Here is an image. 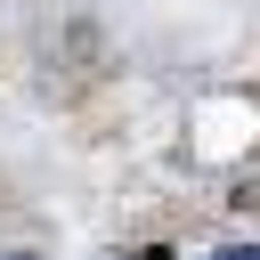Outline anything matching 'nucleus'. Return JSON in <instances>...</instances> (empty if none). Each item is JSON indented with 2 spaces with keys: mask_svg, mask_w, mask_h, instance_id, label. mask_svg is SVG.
Returning a JSON list of instances; mask_svg holds the SVG:
<instances>
[{
  "mask_svg": "<svg viewBox=\"0 0 260 260\" xmlns=\"http://www.w3.org/2000/svg\"><path fill=\"white\" fill-rule=\"evenodd\" d=\"M211 260H260V244H228V252H211Z\"/></svg>",
  "mask_w": 260,
  "mask_h": 260,
  "instance_id": "f257e3e1",
  "label": "nucleus"
},
{
  "mask_svg": "<svg viewBox=\"0 0 260 260\" xmlns=\"http://www.w3.org/2000/svg\"><path fill=\"white\" fill-rule=\"evenodd\" d=\"M16 260H32V252H16Z\"/></svg>",
  "mask_w": 260,
  "mask_h": 260,
  "instance_id": "f03ea898",
  "label": "nucleus"
}]
</instances>
